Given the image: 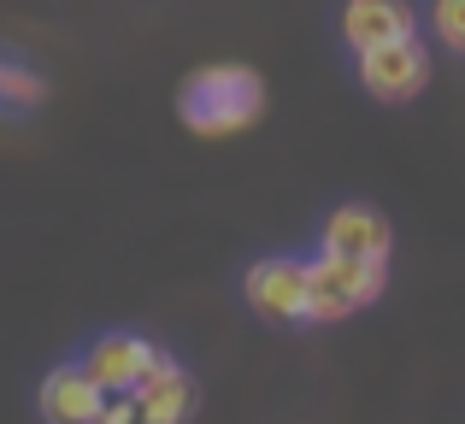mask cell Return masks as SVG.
Wrapping results in <instances>:
<instances>
[{
  "label": "cell",
  "instance_id": "6da1fadb",
  "mask_svg": "<svg viewBox=\"0 0 465 424\" xmlns=\"http://www.w3.org/2000/svg\"><path fill=\"white\" fill-rule=\"evenodd\" d=\"M265 113V83L248 65H201L183 83V124L194 136H236Z\"/></svg>",
  "mask_w": 465,
  "mask_h": 424
},
{
  "label": "cell",
  "instance_id": "7a4b0ae2",
  "mask_svg": "<svg viewBox=\"0 0 465 424\" xmlns=\"http://www.w3.org/2000/svg\"><path fill=\"white\" fill-rule=\"evenodd\" d=\"M389 283V265L377 260H336V253H318L307 260V324H336L348 312L371 307Z\"/></svg>",
  "mask_w": 465,
  "mask_h": 424
},
{
  "label": "cell",
  "instance_id": "3957f363",
  "mask_svg": "<svg viewBox=\"0 0 465 424\" xmlns=\"http://www.w3.org/2000/svg\"><path fill=\"white\" fill-rule=\"evenodd\" d=\"M242 295L265 324H307V260H295V253L253 260L242 277Z\"/></svg>",
  "mask_w": 465,
  "mask_h": 424
},
{
  "label": "cell",
  "instance_id": "277c9868",
  "mask_svg": "<svg viewBox=\"0 0 465 424\" xmlns=\"http://www.w3.org/2000/svg\"><path fill=\"white\" fill-rule=\"evenodd\" d=\"M360 83L371 89V101H412V94L430 83V54H424L419 35L365 47L360 54Z\"/></svg>",
  "mask_w": 465,
  "mask_h": 424
},
{
  "label": "cell",
  "instance_id": "5b68a950",
  "mask_svg": "<svg viewBox=\"0 0 465 424\" xmlns=\"http://www.w3.org/2000/svg\"><path fill=\"white\" fill-rule=\"evenodd\" d=\"M389 248H395L389 218L377 207H360V201L336 207L324 218V236H318V253H336V260H377V265H389Z\"/></svg>",
  "mask_w": 465,
  "mask_h": 424
},
{
  "label": "cell",
  "instance_id": "8992f818",
  "mask_svg": "<svg viewBox=\"0 0 465 424\" xmlns=\"http://www.w3.org/2000/svg\"><path fill=\"white\" fill-rule=\"evenodd\" d=\"M77 366L89 371L101 389H136V383L159 366V348L148 336H136V330H113V336H101Z\"/></svg>",
  "mask_w": 465,
  "mask_h": 424
},
{
  "label": "cell",
  "instance_id": "52a82bcc",
  "mask_svg": "<svg viewBox=\"0 0 465 424\" xmlns=\"http://www.w3.org/2000/svg\"><path fill=\"white\" fill-rule=\"evenodd\" d=\"M194 401H201V389H194V378L171 354H159V366L136 383L142 424H189L194 419Z\"/></svg>",
  "mask_w": 465,
  "mask_h": 424
},
{
  "label": "cell",
  "instance_id": "ba28073f",
  "mask_svg": "<svg viewBox=\"0 0 465 424\" xmlns=\"http://www.w3.org/2000/svg\"><path fill=\"white\" fill-rule=\"evenodd\" d=\"M401 35H412V6L407 0H341V42H348L353 54L401 42Z\"/></svg>",
  "mask_w": 465,
  "mask_h": 424
},
{
  "label": "cell",
  "instance_id": "9c48e42d",
  "mask_svg": "<svg viewBox=\"0 0 465 424\" xmlns=\"http://www.w3.org/2000/svg\"><path fill=\"white\" fill-rule=\"evenodd\" d=\"M94 407H101V383L77 360L42 378V424H94Z\"/></svg>",
  "mask_w": 465,
  "mask_h": 424
},
{
  "label": "cell",
  "instance_id": "30bf717a",
  "mask_svg": "<svg viewBox=\"0 0 465 424\" xmlns=\"http://www.w3.org/2000/svg\"><path fill=\"white\" fill-rule=\"evenodd\" d=\"M47 101V83L35 77L30 65H12V59H0V106H12V113H30V106Z\"/></svg>",
  "mask_w": 465,
  "mask_h": 424
},
{
  "label": "cell",
  "instance_id": "8fae6325",
  "mask_svg": "<svg viewBox=\"0 0 465 424\" xmlns=\"http://www.w3.org/2000/svg\"><path fill=\"white\" fill-rule=\"evenodd\" d=\"M430 30L442 35L454 54H465V0H430Z\"/></svg>",
  "mask_w": 465,
  "mask_h": 424
},
{
  "label": "cell",
  "instance_id": "7c38bea8",
  "mask_svg": "<svg viewBox=\"0 0 465 424\" xmlns=\"http://www.w3.org/2000/svg\"><path fill=\"white\" fill-rule=\"evenodd\" d=\"M94 424H142V413H136V389H101Z\"/></svg>",
  "mask_w": 465,
  "mask_h": 424
}]
</instances>
